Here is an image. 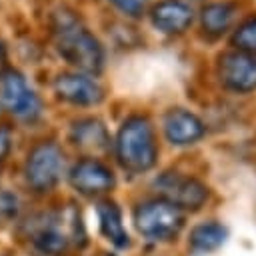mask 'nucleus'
<instances>
[{"mask_svg": "<svg viewBox=\"0 0 256 256\" xmlns=\"http://www.w3.org/2000/svg\"><path fill=\"white\" fill-rule=\"evenodd\" d=\"M16 210H18V200H16V196L10 194V192H6V190H0V220L14 216Z\"/></svg>", "mask_w": 256, "mask_h": 256, "instance_id": "6ab92c4d", "label": "nucleus"}, {"mask_svg": "<svg viewBox=\"0 0 256 256\" xmlns=\"http://www.w3.org/2000/svg\"><path fill=\"white\" fill-rule=\"evenodd\" d=\"M150 24L168 36L184 34L192 22H194V8L186 0H158L152 4L150 12Z\"/></svg>", "mask_w": 256, "mask_h": 256, "instance_id": "9b49d317", "label": "nucleus"}, {"mask_svg": "<svg viewBox=\"0 0 256 256\" xmlns=\"http://www.w3.org/2000/svg\"><path fill=\"white\" fill-rule=\"evenodd\" d=\"M138 234L152 242H170L184 228V212L164 198L144 200L132 214Z\"/></svg>", "mask_w": 256, "mask_h": 256, "instance_id": "20e7f679", "label": "nucleus"}, {"mask_svg": "<svg viewBox=\"0 0 256 256\" xmlns=\"http://www.w3.org/2000/svg\"><path fill=\"white\" fill-rule=\"evenodd\" d=\"M152 186L158 192V198H164L182 212H196L210 198V188L202 180L174 170L158 174Z\"/></svg>", "mask_w": 256, "mask_h": 256, "instance_id": "39448f33", "label": "nucleus"}, {"mask_svg": "<svg viewBox=\"0 0 256 256\" xmlns=\"http://www.w3.org/2000/svg\"><path fill=\"white\" fill-rule=\"evenodd\" d=\"M228 238V228L218 220H206L190 230L188 248L194 254H208L218 250Z\"/></svg>", "mask_w": 256, "mask_h": 256, "instance_id": "2eb2a0df", "label": "nucleus"}, {"mask_svg": "<svg viewBox=\"0 0 256 256\" xmlns=\"http://www.w3.org/2000/svg\"><path fill=\"white\" fill-rule=\"evenodd\" d=\"M230 42L236 50L256 54V14L248 16L244 22H240L234 28V32L230 36Z\"/></svg>", "mask_w": 256, "mask_h": 256, "instance_id": "f3484780", "label": "nucleus"}, {"mask_svg": "<svg viewBox=\"0 0 256 256\" xmlns=\"http://www.w3.org/2000/svg\"><path fill=\"white\" fill-rule=\"evenodd\" d=\"M162 130L166 140L172 146H190L204 138L206 126L204 122L190 110L174 106L162 116Z\"/></svg>", "mask_w": 256, "mask_h": 256, "instance_id": "f8f14e48", "label": "nucleus"}, {"mask_svg": "<svg viewBox=\"0 0 256 256\" xmlns=\"http://www.w3.org/2000/svg\"><path fill=\"white\" fill-rule=\"evenodd\" d=\"M64 174V152L54 142L36 144L24 164V176L36 192H50Z\"/></svg>", "mask_w": 256, "mask_h": 256, "instance_id": "423d86ee", "label": "nucleus"}, {"mask_svg": "<svg viewBox=\"0 0 256 256\" xmlns=\"http://www.w3.org/2000/svg\"><path fill=\"white\" fill-rule=\"evenodd\" d=\"M8 66H6V44H4V40L0 38V76H2V72L6 70Z\"/></svg>", "mask_w": 256, "mask_h": 256, "instance_id": "412c9836", "label": "nucleus"}, {"mask_svg": "<svg viewBox=\"0 0 256 256\" xmlns=\"http://www.w3.org/2000/svg\"><path fill=\"white\" fill-rule=\"evenodd\" d=\"M54 94L72 106H98L104 100L102 84L86 72H60L54 78Z\"/></svg>", "mask_w": 256, "mask_h": 256, "instance_id": "1a4fd4ad", "label": "nucleus"}, {"mask_svg": "<svg viewBox=\"0 0 256 256\" xmlns=\"http://www.w3.org/2000/svg\"><path fill=\"white\" fill-rule=\"evenodd\" d=\"M118 164L130 174H144L154 168L158 160L156 132L148 116L132 114L118 128L114 140Z\"/></svg>", "mask_w": 256, "mask_h": 256, "instance_id": "7ed1b4c3", "label": "nucleus"}, {"mask_svg": "<svg viewBox=\"0 0 256 256\" xmlns=\"http://www.w3.org/2000/svg\"><path fill=\"white\" fill-rule=\"evenodd\" d=\"M52 36L58 54L78 72L94 76L102 70L104 48L72 10L60 8L52 14Z\"/></svg>", "mask_w": 256, "mask_h": 256, "instance_id": "f257e3e1", "label": "nucleus"}, {"mask_svg": "<svg viewBox=\"0 0 256 256\" xmlns=\"http://www.w3.org/2000/svg\"><path fill=\"white\" fill-rule=\"evenodd\" d=\"M96 212L100 220V230L106 236V240H110L116 248H126L130 244V238H128V232L124 230L122 212L118 204L112 200H102L96 206Z\"/></svg>", "mask_w": 256, "mask_h": 256, "instance_id": "dca6fc26", "label": "nucleus"}, {"mask_svg": "<svg viewBox=\"0 0 256 256\" xmlns=\"http://www.w3.org/2000/svg\"><path fill=\"white\" fill-rule=\"evenodd\" d=\"M10 148H12V138H10V132L6 128L0 126V164L6 160V156L10 154Z\"/></svg>", "mask_w": 256, "mask_h": 256, "instance_id": "aec40b11", "label": "nucleus"}, {"mask_svg": "<svg viewBox=\"0 0 256 256\" xmlns=\"http://www.w3.org/2000/svg\"><path fill=\"white\" fill-rule=\"evenodd\" d=\"M70 140L88 152H102L110 146L106 126L98 118H80L70 128Z\"/></svg>", "mask_w": 256, "mask_h": 256, "instance_id": "4468645a", "label": "nucleus"}, {"mask_svg": "<svg viewBox=\"0 0 256 256\" xmlns=\"http://www.w3.org/2000/svg\"><path fill=\"white\" fill-rule=\"evenodd\" d=\"M30 244L46 256H60L72 244H84V226L76 208L66 206L60 210L40 212L24 224Z\"/></svg>", "mask_w": 256, "mask_h": 256, "instance_id": "f03ea898", "label": "nucleus"}, {"mask_svg": "<svg viewBox=\"0 0 256 256\" xmlns=\"http://www.w3.org/2000/svg\"><path fill=\"white\" fill-rule=\"evenodd\" d=\"M238 16V4L230 0H214L200 8V26L208 36H222L230 30Z\"/></svg>", "mask_w": 256, "mask_h": 256, "instance_id": "ddd939ff", "label": "nucleus"}, {"mask_svg": "<svg viewBox=\"0 0 256 256\" xmlns=\"http://www.w3.org/2000/svg\"><path fill=\"white\" fill-rule=\"evenodd\" d=\"M0 106L24 122H34L42 114L40 96L14 68H6L0 76Z\"/></svg>", "mask_w": 256, "mask_h": 256, "instance_id": "0eeeda50", "label": "nucleus"}, {"mask_svg": "<svg viewBox=\"0 0 256 256\" xmlns=\"http://www.w3.org/2000/svg\"><path fill=\"white\" fill-rule=\"evenodd\" d=\"M106 2H110L122 14L130 16V18H138V16H142L148 0H106Z\"/></svg>", "mask_w": 256, "mask_h": 256, "instance_id": "a211bd4d", "label": "nucleus"}, {"mask_svg": "<svg viewBox=\"0 0 256 256\" xmlns=\"http://www.w3.org/2000/svg\"><path fill=\"white\" fill-rule=\"evenodd\" d=\"M216 76L220 84L236 94L256 90V56L242 50H226L216 60Z\"/></svg>", "mask_w": 256, "mask_h": 256, "instance_id": "6e6552de", "label": "nucleus"}, {"mask_svg": "<svg viewBox=\"0 0 256 256\" xmlns=\"http://www.w3.org/2000/svg\"><path fill=\"white\" fill-rule=\"evenodd\" d=\"M68 180L72 184V188L84 196H100L106 194L114 188L116 178L114 172L102 164L96 158H82L78 160L70 172H68Z\"/></svg>", "mask_w": 256, "mask_h": 256, "instance_id": "9d476101", "label": "nucleus"}]
</instances>
